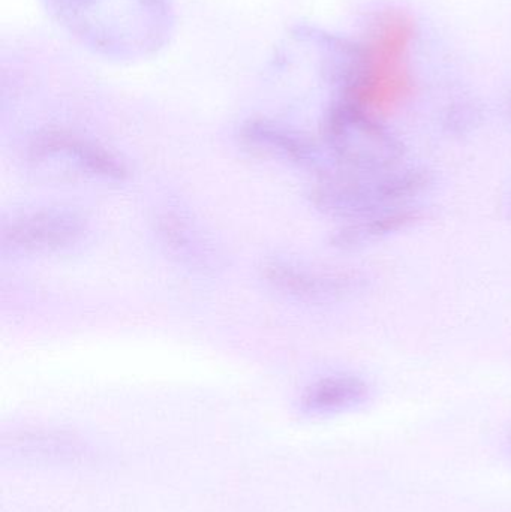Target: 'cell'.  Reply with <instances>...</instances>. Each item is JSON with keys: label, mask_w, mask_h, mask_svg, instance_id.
Returning <instances> with one entry per match:
<instances>
[{"label": "cell", "mask_w": 511, "mask_h": 512, "mask_svg": "<svg viewBox=\"0 0 511 512\" xmlns=\"http://www.w3.org/2000/svg\"><path fill=\"white\" fill-rule=\"evenodd\" d=\"M416 24L407 12L387 9L372 20L345 78V101L381 110L411 90L410 56Z\"/></svg>", "instance_id": "obj_2"}, {"label": "cell", "mask_w": 511, "mask_h": 512, "mask_svg": "<svg viewBox=\"0 0 511 512\" xmlns=\"http://www.w3.org/2000/svg\"><path fill=\"white\" fill-rule=\"evenodd\" d=\"M246 149L261 158L284 162L305 170H321L318 147L299 132L266 119H254L240 131Z\"/></svg>", "instance_id": "obj_8"}, {"label": "cell", "mask_w": 511, "mask_h": 512, "mask_svg": "<svg viewBox=\"0 0 511 512\" xmlns=\"http://www.w3.org/2000/svg\"><path fill=\"white\" fill-rule=\"evenodd\" d=\"M89 233L86 219L68 209L27 210L3 222V254L44 256L60 254L80 245Z\"/></svg>", "instance_id": "obj_6"}, {"label": "cell", "mask_w": 511, "mask_h": 512, "mask_svg": "<svg viewBox=\"0 0 511 512\" xmlns=\"http://www.w3.org/2000/svg\"><path fill=\"white\" fill-rule=\"evenodd\" d=\"M423 216L422 209L414 204L360 216L344 222L335 231L332 246L344 252L362 251L411 230L422 222Z\"/></svg>", "instance_id": "obj_9"}, {"label": "cell", "mask_w": 511, "mask_h": 512, "mask_svg": "<svg viewBox=\"0 0 511 512\" xmlns=\"http://www.w3.org/2000/svg\"><path fill=\"white\" fill-rule=\"evenodd\" d=\"M264 282L291 300L329 304L347 300L362 291L365 279L347 270L317 268L287 259H270L261 267Z\"/></svg>", "instance_id": "obj_7"}, {"label": "cell", "mask_w": 511, "mask_h": 512, "mask_svg": "<svg viewBox=\"0 0 511 512\" xmlns=\"http://www.w3.org/2000/svg\"><path fill=\"white\" fill-rule=\"evenodd\" d=\"M156 237L167 254L186 267L206 270L216 265L215 246L200 227L182 213L162 212L155 219Z\"/></svg>", "instance_id": "obj_11"}, {"label": "cell", "mask_w": 511, "mask_h": 512, "mask_svg": "<svg viewBox=\"0 0 511 512\" xmlns=\"http://www.w3.org/2000/svg\"><path fill=\"white\" fill-rule=\"evenodd\" d=\"M510 209H511V197H510Z\"/></svg>", "instance_id": "obj_15"}, {"label": "cell", "mask_w": 511, "mask_h": 512, "mask_svg": "<svg viewBox=\"0 0 511 512\" xmlns=\"http://www.w3.org/2000/svg\"><path fill=\"white\" fill-rule=\"evenodd\" d=\"M510 450H511V436H510Z\"/></svg>", "instance_id": "obj_14"}, {"label": "cell", "mask_w": 511, "mask_h": 512, "mask_svg": "<svg viewBox=\"0 0 511 512\" xmlns=\"http://www.w3.org/2000/svg\"><path fill=\"white\" fill-rule=\"evenodd\" d=\"M57 20L96 53L119 59L147 56L171 29L168 0H47Z\"/></svg>", "instance_id": "obj_1"}, {"label": "cell", "mask_w": 511, "mask_h": 512, "mask_svg": "<svg viewBox=\"0 0 511 512\" xmlns=\"http://www.w3.org/2000/svg\"><path fill=\"white\" fill-rule=\"evenodd\" d=\"M434 177L426 168L401 167L386 171L341 170L323 173L309 192L318 212L347 222L380 210L408 206L429 191Z\"/></svg>", "instance_id": "obj_3"}, {"label": "cell", "mask_w": 511, "mask_h": 512, "mask_svg": "<svg viewBox=\"0 0 511 512\" xmlns=\"http://www.w3.org/2000/svg\"><path fill=\"white\" fill-rule=\"evenodd\" d=\"M14 453L18 456L35 457L36 460H65L77 457L80 448L74 441L63 436L32 433L14 439Z\"/></svg>", "instance_id": "obj_12"}, {"label": "cell", "mask_w": 511, "mask_h": 512, "mask_svg": "<svg viewBox=\"0 0 511 512\" xmlns=\"http://www.w3.org/2000/svg\"><path fill=\"white\" fill-rule=\"evenodd\" d=\"M371 394V385L362 376L338 373L308 385L300 396L299 408L306 417H333L366 405Z\"/></svg>", "instance_id": "obj_10"}, {"label": "cell", "mask_w": 511, "mask_h": 512, "mask_svg": "<svg viewBox=\"0 0 511 512\" xmlns=\"http://www.w3.org/2000/svg\"><path fill=\"white\" fill-rule=\"evenodd\" d=\"M327 147L341 170L372 173L401 167L405 146L372 111L342 101L326 120Z\"/></svg>", "instance_id": "obj_4"}, {"label": "cell", "mask_w": 511, "mask_h": 512, "mask_svg": "<svg viewBox=\"0 0 511 512\" xmlns=\"http://www.w3.org/2000/svg\"><path fill=\"white\" fill-rule=\"evenodd\" d=\"M27 158L36 165L72 177L122 183L128 177L125 162L101 144L62 129H48L30 141Z\"/></svg>", "instance_id": "obj_5"}, {"label": "cell", "mask_w": 511, "mask_h": 512, "mask_svg": "<svg viewBox=\"0 0 511 512\" xmlns=\"http://www.w3.org/2000/svg\"><path fill=\"white\" fill-rule=\"evenodd\" d=\"M509 108H510V114H511V99H510V102H509Z\"/></svg>", "instance_id": "obj_13"}]
</instances>
